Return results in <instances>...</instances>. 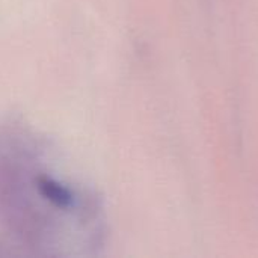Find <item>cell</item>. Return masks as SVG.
Instances as JSON below:
<instances>
[{"instance_id": "cell-1", "label": "cell", "mask_w": 258, "mask_h": 258, "mask_svg": "<svg viewBox=\"0 0 258 258\" xmlns=\"http://www.w3.org/2000/svg\"><path fill=\"white\" fill-rule=\"evenodd\" d=\"M26 133L0 132V255H76L101 245L100 204Z\"/></svg>"}]
</instances>
